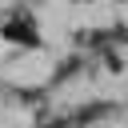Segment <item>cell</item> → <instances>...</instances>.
<instances>
[{"label":"cell","instance_id":"obj_1","mask_svg":"<svg viewBox=\"0 0 128 128\" xmlns=\"http://www.w3.org/2000/svg\"><path fill=\"white\" fill-rule=\"evenodd\" d=\"M4 32H8V36H12V40H24V44H36V32H32V28H28V24H8V28H4Z\"/></svg>","mask_w":128,"mask_h":128}]
</instances>
